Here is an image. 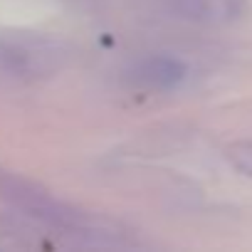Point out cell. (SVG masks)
I'll return each mask as SVG.
<instances>
[{"mask_svg": "<svg viewBox=\"0 0 252 252\" xmlns=\"http://www.w3.org/2000/svg\"><path fill=\"white\" fill-rule=\"evenodd\" d=\"M186 79V64L168 55H154L141 60L131 69V82L149 92H166Z\"/></svg>", "mask_w": 252, "mask_h": 252, "instance_id": "1", "label": "cell"}]
</instances>
